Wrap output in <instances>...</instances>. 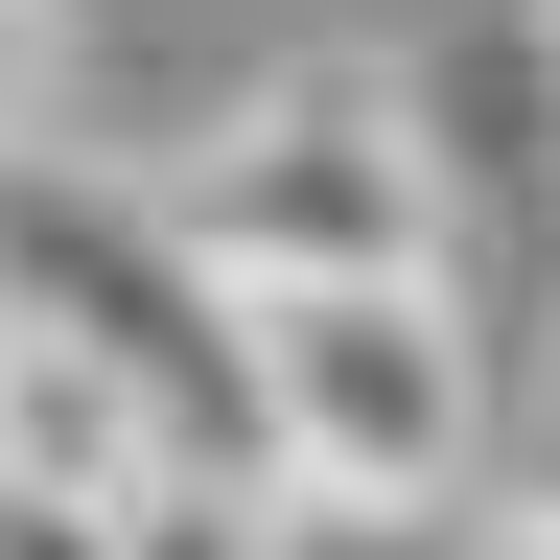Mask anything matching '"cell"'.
Returning <instances> with one entry per match:
<instances>
[{"mask_svg":"<svg viewBox=\"0 0 560 560\" xmlns=\"http://www.w3.org/2000/svg\"><path fill=\"white\" fill-rule=\"evenodd\" d=\"M514 490H560V327H514Z\"/></svg>","mask_w":560,"mask_h":560,"instance_id":"obj_8","label":"cell"},{"mask_svg":"<svg viewBox=\"0 0 560 560\" xmlns=\"http://www.w3.org/2000/svg\"><path fill=\"white\" fill-rule=\"evenodd\" d=\"M257 444H280V490H490L514 467V327L467 304V257L257 280Z\"/></svg>","mask_w":560,"mask_h":560,"instance_id":"obj_3","label":"cell"},{"mask_svg":"<svg viewBox=\"0 0 560 560\" xmlns=\"http://www.w3.org/2000/svg\"><path fill=\"white\" fill-rule=\"evenodd\" d=\"M0 327H47V350H94V374L164 420L187 467H234L280 490L257 444V304L164 234V187L140 164H70V140H0Z\"/></svg>","mask_w":560,"mask_h":560,"instance_id":"obj_1","label":"cell"},{"mask_svg":"<svg viewBox=\"0 0 560 560\" xmlns=\"http://www.w3.org/2000/svg\"><path fill=\"white\" fill-rule=\"evenodd\" d=\"M47 70H70V0H0V140H47Z\"/></svg>","mask_w":560,"mask_h":560,"instance_id":"obj_7","label":"cell"},{"mask_svg":"<svg viewBox=\"0 0 560 560\" xmlns=\"http://www.w3.org/2000/svg\"><path fill=\"white\" fill-rule=\"evenodd\" d=\"M140 187H164V234L234 280V304H257V280H397V257H444V164H420V94L374 47L234 70Z\"/></svg>","mask_w":560,"mask_h":560,"instance_id":"obj_2","label":"cell"},{"mask_svg":"<svg viewBox=\"0 0 560 560\" xmlns=\"http://www.w3.org/2000/svg\"><path fill=\"white\" fill-rule=\"evenodd\" d=\"M490 560H560V490H490Z\"/></svg>","mask_w":560,"mask_h":560,"instance_id":"obj_9","label":"cell"},{"mask_svg":"<svg viewBox=\"0 0 560 560\" xmlns=\"http://www.w3.org/2000/svg\"><path fill=\"white\" fill-rule=\"evenodd\" d=\"M140 490H0V560H117Z\"/></svg>","mask_w":560,"mask_h":560,"instance_id":"obj_6","label":"cell"},{"mask_svg":"<svg viewBox=\"0 0 560 560\" xmlns=\"http://www.w3.org/2000/svg\"><path fill=\"white\" fill-rule=\"evenodd\" d=\"M257 560H490V490H257Z\"/></svg>","mask_w":560,"mask_h":560,"instance_id":"obj_5","label":"cell"},{"mask_svg":"<svg viewBox=\"0 0 560 560\" xmlns=\"http://www.w3.org/2000/svg\"><path fill=\"white\" fill-rule=\"evenodd\" d=\"M537 24H560V0H537Z\"/></svg>","mask_w":560,"mask_h":560,"instance_id":"obj_10","label":"cell"},{"mask_svg":"<svg viewBox=\"0 0 560 560\" xmlns=\"http://www.w3.org/2000/svg\"><path fill=\"white\" fill-rule=\"evenodd\" d=\"M164 467H187V444H164V420L94 374V350L0 327V490H164ZM210 490H234V467H210Z\"/></svg>","mask_w":560,"mask_h":560,"instance_id":"obj_4","label":"cell"}]
</instances>
